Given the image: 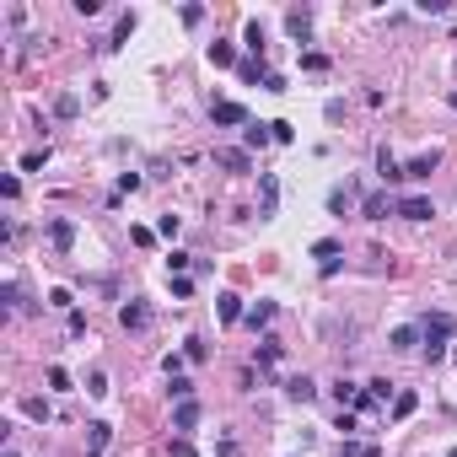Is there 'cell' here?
Listing matches in <instances>:
<instances>
[{"instance_id":"cell-1","label":"cell","mask_w":457,"mask_h":457,"mask_svg":"<svg viewBox=\"0 0 457 457\" xmlns=\"http://www.w3.org/2000/svg\"><path fill=\"white\" fill-rule=\"evenodd\" d=\"M457 333V317L436 312V317H425V360H447V339Z\"/></svg>"},{"instance_id":"cell-2","label":"cell","mask_w":457,"mask_h":457,"mask_svg":"<svg viewBox=\"0 0 457 457\" xmlns=\"http://www.w3.org/2000/svg\"><path fill=\"white\" fill-rule=\"evenodd\" d=\"M339 253H344V242H333V237H323V242H312V258H317V269H323V280H333V274H339Z\"/></svg>"},{"instance_id":"cell-3","label":"cell","mask_w":457,"mask_h":457,"mask_svg":"<svg viewBox=\"0 0 457 457\" xmlns=\"http://www.w3.org/2000/svg\"><path fill=\"white\" fill-rule=\"evenodd\" d=\"M436 167H441V151L431 146V151H419L415 162H404V178H415V183H425V178H431Z\"/></svg>"},{"instance_id":"cell-4","label":"cell","mask_w":457,"mask_h":457,"mask_svg":"<svg viewBox=\"0 0 457 457\" xmlns=\"http://www.w3.org/2000/svg\"><path fill=\"white\" fill-rule=\"evenodd\" d=\"M215 167H221V172H248L253 156L242 146H215Z\"/></svg>"},{"instance_id":"cell-5","label":"cell","mask_w":457,"mask_h":457,"mask_svg":"<svg viewBox=\"0 0 457 457\" xmlns=\"http://www.w3.org/2000/svg\"><path fill=\"white\" fill-rule=\"evenodd\" d=\"M119 323H124V329H135V333H140V329H151V307H146V301H135V296H129L124 307H119Z\"/></svg>"},{"instance_id":"cell-6","label":"cell","mask_w":457,"mask_h":457,"mask_svg":"<svg viewBox=\"0 0 457 457\" xmlns=\"http://www.w3.org/2000/svg\"><path fill=\"white\" fill-rule=\"evenodd\" d=\"M398 215H404V221H431L436 205H431L425 194H409V199H398Z\"/></svg>"},{"instance_id":"cell-7","label":"cell","mask_w":457,"mask_h":457,"mask_svg":"<svg viewBox=\"0 0 457 457\" xmlns=\"http://www.w3.org/2000/svg\"><path fill=\"white\" fill-rule=\"evenodd\" d=\"M70 242H76V221H49V248L54 253H70Z\"/></svg>"},{"instance_id":"cell-8","label":"cell","mask_w":457,"mask_h":457,"mask_svg":"<svg viewBox=\"0 0 457 457\" xmlns=\"http://www.w3.org/2000/svg\"><path fill=\"white\" fill-rule=\"evenodd\" d=\"M419 339H425V329H415V323H404V329H393V333H388V350H398V355H404V350H415Z\"/></svg>"},{"instance_id":"cell-9","label":"cell","mask_w":457,"mask_h":457,"mask_svg":"<svg viewBox=\"0 0 457 457\" xmlns=\"http://www.w3.org/2000/svg\"><path fill=\"white\" fill-rule=\"evenodd\" d=\"M194 425H199V404L188 398V404H178V409H172V431H178V436H188Z\"/></svg>"},{"instance_id":"cell-10","label":"cell","mask_w":457,"mask_h":457,"mask_svg":"<svg viewBox=\"0 0 457 457\" xmlns=\"http://www.w3.org/2000/svg\"><path fill=\"white\" fill-rule=\"evenodd\" d=\"M388 210H398L388 194H366V199H360V215H366V221H388Z\"/></svg>"},{"instance_id":"cell-11","label":"cell","mask_w":457,"mask_h":457,"mask_svg":"<svg viewBox=\"0 0 457 457\" xmlns=\"http://www.w3.org/2000/svg\"><path fill=\"white\" fill-rule=\"evenodd\" d=\"M285 398H291V404H312V398H317V382H312V376H291V382H285Z\"/></svg>"},{"instance_id":"cell-12","label":"cell","mask_w":457,"mask_h":457,"mask_svg":"<svg viewBox=\"0 0 457 457\" xmlns=\"http://www.w3.org/2000/svg\"><path fill=\"white\" fill-rule=\"evenodd\" d=\"M210 119H215V124H248V108H242V103H215V108H210Z\"/></svg>"},{"instance_id":"cell-13","label":"cell","mask_w":457,"mask_h":457,"mask_svg":"<svg viewBox=\"0 0 457 457\" xmlns=\"http://www.w3.org/2000/svg\"><path fill=\"white\" fill-rule=\"evenodd\" d=\"M376 172H382V183H398V178H404V162H398L393 151H376Z\"/></svg>"},{"instance_id":"cell-14","label":"cell","mask_w":457,"mask_h":457,"mask_svg":"<svg viewBox=\"0 0 457 457\" xmlns=\"http://www.w3.org/2000/svg\"><path fill=\"white\" fill-rule=\"evenodd\" d=\"M285 33L307 43V33H312V17H307V11H285Z\"/></svg>"},{"instance_id":"cell-15","label":"cell","mask_w":457,"mask_h":457,"mask_svg":"<svg viewBox=\"0 0 457 457\" xmlns=\"http://www.w3.org/2000/svg\"><path fill=\"white\" fill-rule=\"evenodd\" d=\"M242 140H248V151H264L274 140V129L269 124H248V129H242Z\"/></svg>"},{"instance_id":"cell-16","label":"cell","mask_w":457,"mask_h":457,"mask_svg":"<svg viewBox=\"0 0 457 457\" xmlns=\"http://www.w3.org/2000/svg\"><path fill=\"white\" fill-rule=\"evenodd\" d=\"M76 113H81V97H76V92H60V97H54V119H76Z\"/></svg>"},{"instance_id":"cell-17","label":"cell","mask_w":457,"mask_h":457,"mask_svg":"<svg viewBox=\"0 0 457 457\" xmlns=\"http://www.w3.org/2000/svg\"><path fill=\"white\" fill-rule=\"evenodd\" d=\"M215 307H221V323H237V317H242V296L221 291V301H215Z\"/></svg>"},{"instance_id":"cell-18","label":"cell","mask_w":457,"mask_h":457,"mask_svg":"<svg viewBox=\"0 0 457 457\" xmlns=\"http://www.w3.org/2000/svg\"><path fill=\"white\" fill-rule=\"evenodd\" d=\"M258 199H264V210H258V215H274V205H280V183H274V178H264V183H258Z\"/></svg>"},{"instance_id":"cell-19","label":"cell","mask_w":457,"mask_h":457,"mask_svg":"<svg viewBox=\"0 0 457 457\" xmlns=\"http://www.w3.org/2000/svg\"><path fill=\"white\" fill-rule=\"evenodd\" d=\"M269 323H274V301H258L248 312V329H269Z\"/></svg>"},{"instance_id":"cell-20","label":"cell","mask_w":457,"mask_h":457,"mask_svg":"<svg viewBox=\"0 0 457 457\" xmlns=\"http://www.w3.org/2000/svg\"><path fill=\"white\" fill-rule=\"evenodd\" d=\"M350 199H355V183H339V188L329 194V210H333V215H344V205H350Z\"/></svg>"},{"instance_id":"cell-21","label":"cell","mask_w":457,"mask_h":457,"mask_svg":"<svg viewBox=\"0 0 457 457\" xmlns=\"http://www.w3.org/2000/svg\"><path fill=\"white\" fill-rule=\"evenodd\" d=\"M129 33H135V11H124V17H119V27H113V38H108V49H119V43H129Z\"/></svg>"},{"instance_id":"cell-22","label":"cell","mask_w":457,"mask_h":457,"mask_svg":"<svg viewBox=\"0 0 457 457\" xmlns=\"http://www.w3.org/2000/svg\"><path fill=\"white\" fill-rule=\"evenodd\" d=\"M167 393L178 398V404H188V398H194V382H188V376H167Z\"/></svg>"},{"instance_id":"cell-23","label":"cell","mask_w":457,"mask_h":457,"mask_svg":"<svg viewBox=\"0 0 457 457\" xmlns=\"http://www.w3.org/2000/svg\"><path fill=\"white\" fill-rule=\"evenodd\" d=\"M333 398H339V404H360V388H355L350 376H339V382H333Z\"/></svg>"},{"instance_id":"cell-24","label":"cell","mask_w":457,"mask_h":457,"mask_svg":"<svg viewBox=\"0 0 457 457\" xmlns=\"http://www.w3.org/2000/svg\"><path fill=\"white\" fill-rule=\"evenodd\" d=\"M280 355H285V344H280V339H264V344H258V366H274Z\"/></svg>"},{"instance_id":"cell-25","label":"cell","mask_w":457,"mask_h":457,"mask_svg":"<svg viewBox=\"0 0 457 457\" xmlns=\"http://www.w3.org/2000/svg\"><path fill=\"white\" fill-rule=\"evenodd\" d=\"M415 404H419L415 393H398L393 398V419H409V415H415Z\"/></svg>"},{"instance_id":"cell-26","label":"cell","mask_w":457,"mask_h":457,"mask_svg":"<svg viewBox=\"0 0 457 457\" xmlns=\"http://www.w3.org/2000/svg\"><path fill=\"white\" fill-rule=\"evenodd\" d=\"M366 393H372L376 404H388V398H393V382H388V376H376V382H366Z\"/></svg>"},{"instance_id":"cell-27","label":"cell","mask_w":457,"mask_h":457,"mask_svg":"<svg viewBox=\"0 0 457 457\" xmlns=\"http://www.w3.org/2000/svg\"><path fill=\"white\" fill-rule=\"evenodd\" d=\"M242 38H248L253 54H264V27H258V22H248V33H242Z\"/></svg>"},{"instance_id":"cell-28","label":"cell","mask_w":457,"mask_h":457,"mask_svg":"<svg viewBox=\"0 0 457 457\" xmlns=\"http://www.w3.org/2000/svg\"><path fill=\"white\" fill-rule=\"evenodd\" d=\"M237 54H231V43H210V65H231Z\"/></svg>"},{"instance_id":"cell-29","label":"cell","mask_w":457,"mask_h":457,"mask_svg":"<svg viewBox=\"0 0 457 457\" xmlns=\"http://www.w3.org/2000/svg\"><path fill=\"white\" fill-rule=\"evenodd\" d=\"M188 264H194V258H188V253H178V248L167 253V274H178V269H188Z\"/></svg>"},{"instance_id":"cell-30","label":"cell","mask_w":457,"mask_h":457,"mask_svg":"<svg viewBox=\"0 0 457 457\" xmlns=\"http://www.w3.org/2000/svg\"><path fill=\"white\" fill-rule=\"evenodd\" d=\"M43 162H49V151H27V156H22V172H38Z\"/></svg>"},{"instance_id":"cell-31","label":"cell","mask_w":457,"mask_h":457,"mask_svg":"<svg viewBox=\"0 0 457 457\" xmlns=\"http://www.w3.org/2000/svg\"><path fill=\"white\" fill-rule=\"evenodd\" d=\"M65 329H70V339H81V333H86V312H70V317H65Z\"/></svg>"},{"instance_id":"cell-32","label":"cell","mask_w":457,"mask_h":457,"mask_svg":"<svg viewBox=\"0 0 457 457\" xmlns=\"http://www.w3.org/2000/svg\"><path fill=\"white\" fill-rule=\"evenodd\" d=\"M86 431H92V452H103V447H108V425L97 419V425H86Z\"/></svg>"},{"instance_id":"cell-33","label":"cell","mask_w":457,"mask_h":457,"mask_svg":"<svg viewBox=\"0 0 457 457\" xmlns=\"http://www.w3.org/2000/svg\"><path fill=\"white\" fill-rule=\"evenodd\" d=\"M49 388H60V393H65V388H70V372H65V366H49Z\"/></svg>"},{"instance_id":"cell-34","label":"cell","mask_w":457,"mask_h":457,"mask_svg":"<svg viewBox=\"0 0 457 457\" xmlns=\"http://www.w3.org/2000/svg\"><path fill=\"white\" fill-rule=\"evenodd\" d=\"M22 409H27V415H33V419H49V404H43V398H27Z\"/></svg>"},{"instance_id":"cell-35","label":"cell","mask_w":457,"mask_h":457,"mask_svg":"<svg viewBox=\"0 0 457 457\" xmlns=\"http://www.w3.org/2000/svg\"><path fill=\"white\" fill-rule=\"evenodd\" d=\"M49 307H65V312H76V301H70V291H49Z\"/></svg>"},{"instance_id":"cell-36","label":"cell","mask_w":457,"mask_h":457,"mask_svg":"<svg viewBox=\"0 0 457 457\" xmlns=\"http://www.w3.org/2000/svg\"><path fill=\"white\" fill-rule=\"evenodd\" d=\"M215 457H242V447H237V441L226 436V441H221V447H215Z\"/></svg>"},{"instance_id":"cell-37","label":"cell","mask_w":457,"mask_h":457,"mask_svg":"<svg viewBox=\"0 0 457 457\" xmlns=\"http://www.w3.org/2000/svg\"><path fill=\"white\" fill-rule=\"evenodd\" d=\"M360 457H382V452H376V447H366V452H360Z\"/></svg>"},{"instance_id":"cell-38","label":"cell","mask_w":457,"mask_h":457,"mask_svg":"<svg viewBox=\"0 0 457 457\" xmlns=\"http://www.w3.org/2000/svg\"><path fill=\"white\" fill-rule=\"evenodd\" d=\"M92 457H97V452H92Z\"/></svg>"}]
</instances>
